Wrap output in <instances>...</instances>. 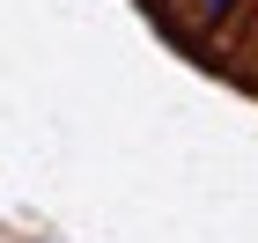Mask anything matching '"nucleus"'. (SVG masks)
I'll list each match as a JSON object with an SVG mask.
<instances>
[{
	"instance_id": "1",
	"label": "nucleus",
	"mask_w": 258,
	"mask_h": 243,
	"mask_svg": "<svg viewBox=\"0 0 258 243\" xmlns=\"http://www.w3.org/2000/svg\"><path fill=\"white\" fill-rule=\"evenodd\" d=\"M243 8H251V0H162L170 30H177V37H207V44H229V37H236Z\"/></svg>"
},
{
	"instance_id": "2",
	"label": "nucleus",
	"mask_w": 258,
	"mask_h": 243,
	"mask_svg": "<svg viewBox=\"0 0 258 243\" xmlns=\"http://www.w3.org/2000/svg\"><path fill=\"white\" fill-rule=\"evenodd\" d=\"M229 52H236L243 66H258V0L243 8V22H236V37H229Z\"/></svg>"
},
{
	"instance_id": "3",
	"label": "nucleus",
	"mask_w": 258,
	"mask_h": 243,
	"mask_svg": "<svg viewBox=\"0 0 258 243\" xmlns=\"http://www.w3.org/2000/svg\"><path fill=\"white\" fill-rule=\"evenodd\" d=\"M0 243H30V236H15V228H0Z\"/></svg>"
},
{
	"instance_id": "4",
	"label": "nucleus",
	"mask_w": 258,
	"mask_h": 243,
	"mask_svg": "<svg viewBox=\"0 0 258 243\" xmlns=\"http://www.w3.org/2000/svg\"><path fill=\"white\" fill-rule=\"evenodd\" d=\"M30 243H52V236H30Z\"/></svg>"
}]
</instances>
